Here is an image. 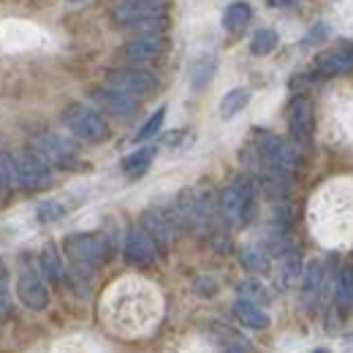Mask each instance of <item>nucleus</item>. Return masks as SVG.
<instances>
[{"label": "nucleus", "instance_id": "nucleus-31", "mask_svg": "<svg viewBox=\"0 0 353 353\" xmlns=\"http://www.w3.org/2000/svg\"><path fill=\"white\" fill-rule=\"evenodd\" d=\"M63 215H65V210L57 201H41L39 204V221L41 223H57Z\"/></svg>", "mask_w": 353, "mask_h": 353}, {"label": "nucleus", "instance_id": "nucleus-21", "mask_svg": "<svg viewBox=\"0 0 353 353\" xmlns=\"http://www.w3.org/2000/svg\"><path fill=\"white\" fill-rule=\"evenodd\" d=\"M39 264H41V274H44L46 280H52V283H60V280H63L65 269H63V259H60V253H57V245H54V242H46L44 248H41Z\"/></svg>", "mask_w": 353, "mask_h": 353}, {"label": "nucleus", "instance_id": "nucleus-30", "mask_svg": "<svg viewBox=\"0 0 353 353\" xmlns=\"http://www.w3.org/2000/svg\"><path fill=\"white\" fill-rule=\"evenodd\" d=\"M329 36H332V28H329L326 22H315L307 30V36L302 39V46H305V49H312V46L323 44Z\"/></svg>", "mask_w": 353, "mask_h": 353}, {"label": "nucleus", "instance_id": "nucleus-6", "mask_svg": "<svg viewBox=\"0 0 353 353\" xmlns=\"http://www.w3.org/2000/svg\"><path fill=\"white\" fill-rule=\"evenodd\" d=\"M109 88L120 90L131 98H150L158 92V79L141 68H112L106 74Z\"/></svg>", "mask_w": 353, "mask_h": 353}, {"label": "nucleus", "instance_id": "nucleus-15", "mask_svg": "<svg viewBox=\"0 0 353 353\" xmlns=\"http://www.w3.org/2000/svg\"><path fill=\"white\" fill-rule=\"evenodd\" d=\"M92 101L101 106V112H109L114 117H131L139 109L136 98H131V95H125V92H120V90L114 88L92 90Z\"/></svg>", "mask_w": 353, "mask_h": 353}, {"label": "nucleus", "instance_id": "nucleus-34", "mask_svg": "<svg viewBox=\"0 0 353 353\" xmlns=\"http://www.w3.org/2000/svg\"><path fill=\"white\" fill-rule=\"evenodd\" d=\"M0 296H3V315H8V272L3 269V277H0Z\"/></svg>", "mask_w": 353, "mask_h": 353}, {"label": "nucleus", "instance_id": "nucleus-27", "mask_svg": "<svg viewBox=\"0 0 353 353\" xmlns=\"http://www.w3.org/2000/svg\"><path fill=\"white\" fill-rule=\"evenodd\" d=\"M212 74H215V57H204V60H199V63L193 65V71H190V82H193V88L201 90L207 82H212Z\"/></svg>", "mask_w": 353, "mask_h": 353}, {"label": "nucleus", "instance_id": "nucleus-33", "mask_svg": "<svg viewBox=\"0 0 353 353\" xmlns=\"http://www.w3.org/2000/svg\"><path fill=\"white\" fill-rule=\"evenodd\" d=\"M196 291H199L201 296H215V294H218V283H215L212 277H199V280H196Z\"/></svg>", "mask_w": 353, "mask_h": 353}, {"label": "nucleus", "instance_id": "nucleus-2", "mask_svg": "<svg viewBox=\"0 0 353 353\" xmlns=\"http://www.w3.org/2000/svg\"><path fill=\"white\" fill-rule=\"evenodd\" d=\"M253 136H256V139H253V141H256V155L264 161L266 169L291 172V169L299 166L302 155H299V150H296L294 144H288V141H283L280 136L266 133V131H256Z\"/></svg>", "mask_w": 353, "mask_h": 353}, {"label": "nucleus", "instance_id": "nucleus-35", "mask_svg": "<svg viewBox=\"0 0 353 353\" xmlns=\"http://www.w3.org/2000/svg\"><path fill=\"white\" fill-rule=\"evenodd\" d=\"M272 8H285V6H294L296 0H266Z\"/></svg>", "mask_w": 353, "mask_h": 353}, {"label": "nucleus", "instance_id": "nucleus-4", "mask_svg": "<svg viewBox=\"0 0 353 353\" xmlns=\"http://www.w3.org/2000/svg\"><path fill=\"white\" fill-rule=\"evenodd\" d=\"M17 163V185L25 190H41L52 185V163L33 147V150H22L19 155H14Z\"/></svg>", "mask_w": 353, "mask_h": 353}, {"label": "nucleus", "instance_id": "nucleus-12", "mask_svg": "<svg viewBox=\"0 0 353 353\" xmlns=\"http://www.w3.org/2000/svg\"><path fill=\"white\" fill-rule=\"evenodd\" d=\"M163 49H166L163 36H136L128 44H123L120 52H123V57L128 63H133V65H147V63L158 60Z\"/></svg>", "mask_w": 353, "mask_h": 353}, {"label": "nucleus", "instance_id": "nucleus-26", "mask_svg": "<svg viewBox=\"0 0 353 353\" xmlns=\"http://www.w3.org/2000/svg\"><path fill=\"white\" fill-rule=\"evenodd\" d=\"M242 266L250 274H266L272 264H269V256H266L261 248H245L242 250Z\"/></svg>", "mask_w": 353, "mask_h": 353}, {"label": "nucleus", "instance_id": "nucleus-25", "mask_svg": "<svg viewBox=\"0 0 353 353\" xmlns=\"http://www.w3.org/2000/svg\"><path fill=\"white\" fill-rule=\"evenodd\" d=\"M277 44H280L277 30L261 28V30H256V36H253V41H250V52H253L256 57H266V54H272V52L277 49Z\"/></svg>", "mask_w": 353, "mask_h": 353}, {"label": "nucleus", "instance_id": "nucleus-23", "mask_svg": "<svg viewBox=\"0 0 353 353\" xmlns=\"http://www.w3.org/2000/svg\"><path fill=\"white\" fill-rule=\"evenodd\" d=\"M155 147H139L136 152H131V155H125L123 158V172L125 174H131V176H139V174H144L147 169H150V163H152V158H155Z\"/></svg>", "mask_w": 353, "mask_h": 353}, {"label": "nucleus", "instance_id": "nucleus-18", "mask_svg": "<svg viewBox=\"0 0 353 353\" xmlns=\"http://www.w3.org/2000/svg\"><path fill=\"white\" fill-rule=\"evenodd\" d=\"M253 19V6L245 0H234L223 11V30L225 33H242Z\"/></svg>", "mask_w": 353, "mask_h": 353}, {"label": "nucleus", "instance_id": "nucleus-9", "mask_svg": "<svg viewBox=\"0 0 353 353\" xmlns=\"http://www.w3.org/2000/svg\"><path fill=\"white\" fill-rule=\"evenodd\" d=\"M158 248L161 245L150 236L147 228H131L125 236V245H123V256L133 266H150L158 256Z\"/></svg>", "mask_w": 353, "mask_h": 353}, {"label": "nucleus", "instance_id": "nucleus-24", "mask_svg": "<svg viewBox=\"0 0 353 353\" xmlns=\"http://www.w3.org/2000/svg\"><path fill=\"white\" fill-rule=\"evenodd\" d=\"M239 296H242V299H248V302H256V305H269V302H272V296H269L266 285L256 277V274L239 283Z\"/></svg>", "mask_w": 353, "mask_h": 353}, {"label": "nucleus", "instance_id": "nucleus-5", "mask_svg": "<svg viewBox=\"0 0 353 353\" xmlns=\"http://www.w3.org/2000/svg\"><path fill=\"white\" fill-rule=\"evenodd\" d=\"M17 296L28 310H44L49 305V291L44 280L39 277L36 266L30 264V256L19 259V280H17Z\"/></svg>", "mask_w": 353, "mask_h": 353}, {"label": "nucleus", "instance_id": "nucleus-11", "mask_svg": "<svg viewBox=\"0 0 353 353\" xmlns=\"http://www.w3.org/2000/svg\"><path fill=\"white\" fill-rule=\"evenodd\" d=\"M315 71L321 77H343L353 71V44H340L315 57Z\"/></svg>", "mask_w": 353, "mask_h": 353}, {"label": "nucleus", "instance_id": "nucleus-20", "mask_svg": "<svg viewBox=\"0 0 353 353\" xmlns=\"http://www.w3.org/2000/svg\"><path fill=\"white\" fill-rule=\"evenodd\" d=\"M334 307L345 318L353 307V264L343 266V272L337 274V288H334Z\"/></svg>", "mask_w": 353, "mask_h": 353}, {"label": "nucleus", "instance_id": "nucleus-7", "mask_svg": "<svg viewBox=\"0 0 353 353\" xmlns=\"http://www.w3.org/2000/svg\"><path fill=\"white\" fill-rule=\"evenodd\" d=\"M65 253L71 256L74 264L101 266L109 256V245L98 234H71L65 239Z\"/></svg>", "mask_w": 353, "mask_h": 353}, {"label": "nucleus", "instance_id": "nucleus-32", "mask_svg": "<svg viewBox=\"0 0 353 353\" xmlns=\"http://www.w3.org/2000/svg\"><path fill=\"white\" fill-rule=\"evenodd\" d=\"M190 139H193V136L188 131H169L163 136V147H188Z\"/></svg>", "mask_w": 353, "mask_h": 353}, {"label": "nucleus", "instance_id": "nucleus-36", "mask_svg": "<svg viewBox=\"0 0 353 353\" xmlns=\"http://www.w3.org/2000/svg\"><path fill=\"white\" fill-rule=\"evenodd\" d=\"M312 353H329L326 348H318V351H312Z\"/></svg>", "mask_w": 353, "mask_h": 353}, {"label": "nucleus", "instance_id": "nucleus-16", "mask_svg": "<svg viewBox=\"0 0 353 353\" xmlns=\"http://www.w3.org/2000/svg\"><path fill=\"white\" fill-rule=\"evenodd\" d=\"M323 296V264L321 261H310L302 274V305L307 312H315Z\"/></svg>", "mask_w": 353, "mask_h": 353}, {"label": "nucleus", "instance_id": "nucleus-10", "mask_svg": "<svg viewBox=\"0 0 353 353\" xmlns=\"http://www.w3.org/2000/svg\"><path fill=\"white\" fill-rule=\"evenodd\" d=\"M163 6H166V0H117L112 8V19L120 28H131L133 22L161 14Z\"/></svg>", "mask_w": 353, "mask_h": 353}, {"label": "nucleus", "instance_id": "nucleus-17", "mask_svg": "<svg viewBox=\"0 0 353 353\" xmlns=\"http://www.w3.org/2000/svg\"><path fill=\"white\" fill-rule=\"evenodd\" d=\"M302 274H305V272H302V253H299V248L288 245V248L277 256V280H280L283 288H294Z\"/></svg>", "mask_w": 353, "mask_h": 353}, {"label": "nucleus", "instance_id": "nucleus-14", "mask_svg": "<svg viewBox=\"0 0 353 353\" xmlns=\"http://www.w3.org/2000/svg\"><path fill=\"white\" fill-rule=\"evenodd\" d=\"M141 228H147L150 231V236L161 245V248H166V245H172L176 239V221L172 212H166V210H158V207H152V210H147L144 215H141Z\"/></svg>", "mask_w": 353, "mask_h": 353}, {"label": "nucleus", "instance_id": "nucleus-3", "mask_svg": "<svg viewBox=\"0 0 353 353\" xmlns=\"http://www.w3.org/2000/svg\"><path fill=\"white\" fill-rule=\"evenodd\" d=\"M63 125L74 133L79 141H88V144H98L103 139H109V125L106 120L90 109L85 103H71L65 112H63Z\"/></svg>", "mask_w": 353, "mask_h": 353}, {"label": "nucleus", "instance_id": "nucleus-1", "mask_svg": "<svg viewBox=\"0 0 353 353\" xmlns=\"http://www.w3.org/2000/svg\"><path fill=\"white\" fill-rule=\"evenodd\" d=\"M221 215L231 225H245L256 210V182L248 176H236L221 196Z\"/></svg>", "mask_w": 353, "mask_h": 353}, {"label": "nucleus", "instance_id": "nucleus-13", "mask_svg": "<svg viewBox=\"0 0 353 353\" xmlns=\"http://www.w3.org/2000/svg\"><path fill=\"white\" fill-rule=\"evenodd\" d=\"M288 131L294 136V141H310L315 131V112L307 98H294L291 109H288Z\"/></svg>", "mask_w": 353, "mask_h": 353}, {"label": "nucleus", "instance_id": "nucleus-8", "mask_svg": "<svg viewBox=\"0 0 353 353\" xmlns=\"http://www.w3.org/2000/svg\"><path fill=\"white\" fill-rule=\"evenodd\" d=\"M46 161L57 169H74L77 166V150L68 139L57 136V133H39L36 144H33Z\"/></svg>", "mask_w": 353, "mask_h": 353}, {"label": "nucleus", "instance_id": "nucleus-22", "mask_svg": "<svg viewBox=\"0 0 353 353\" xmlns=\"http://www.w3.org/2000/svg\"><path fill=\"white\" fill-rule=\"evenodd\" d=\"M250 103V90L248 88H234L228 90L225 95H223L221 106H218V112H221L223 120H231V117H236L245 106Z\"/></svg>", "mask_w": 353, "mask_h": 353}, {"label": "nucleus", "instance_id": "nucleus-19", "mask_svg": "<svg viewBox=\"0 0 353 353\" xmlns=\"http://www.w3.org/2000/svg\"><path fill=\"white\" fill-rule=\"evenodd\" d=\"M234 315L236 321H242L248 329H266L269 326V312L256 302H248V299H239L234 302Z\"/></svg>", "mask_w": 353, "mask_h": 353}, {"label": "nucleus", "instance_id": "nucleus-29", "mask_svg": "<svg viewBox=\"0 0 353 353\" xmlns=\"http://www.w3.org/2000/svg\"><path fill=\"white\" fill-rule=\"evenodd\" d=\"M0 176H3V196H8L11 185L17 182V163L11 158L8 150H3V161H0Z\"/></svg>", "mask_w": 353, "mask_h": 353}, {"label": "nucleus", "instance_id": "nucleus-28", "mask_svg": "<svg viewBox=\"0 0 353 353\" xmlns=\"http://www.w3.org/2000/svg\"><path fill=\"white\" fill-rule=\"evenodd\" d=\"M163 120H166V106H161V109H155L150 117H147V123L139 128V133L133 136V141H147V139H152L155 133L161 131V125H163Z\"/></svg>", "mask_w": 353, "mask_h": 353}, {"label": "nucleus", "instance_id": "nucleus-37", "mask_svg": "<svg viewBox=\"0 0 353 353\" xmlns=\"http://www.w3.org/2000/svg\"><path fill=\"white\" fill-rule=\"evenodd\" d=\"M68 3H82V0H68Z\"/></svg>", "mask_w": 353, "mask_h": 353}]
</instances>
